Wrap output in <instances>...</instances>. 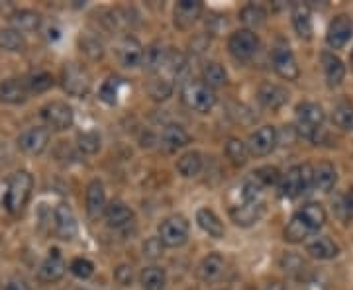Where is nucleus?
Returning a JSON list of instances; mask_svg holds the SVG:
<instances>
[{"label": "nucleus", "mask_w": 353, "mask_h": 290, "mask_svg": "<svg viewBox=\"0 0 353 290\" xmlns=\"http://www.w3.org/2000/svg\"><path fill=\"white\" fill-rule=\"evenodd\" d=\"M324 224H326V210L322 208V204L310 202L290 218L289 226L285 227V240L289 243H303L308 238H312Z\"/></svg>", "instance_id": "obj_1"}, {"label": "nucleus", "mask_w": 353, "mask_h": 290, "mask_svg": "<svg viewBox=\"0 0 353 290\" xmlns=\"http://www.w3.org/2000/svg\"><path fill=\"white\" fill-rule=\"evenodd\" d=\"M32 189H34V178L28 171L14 173L12 177L8 178V190H6V198H4L6 210L10 214H20L32 196Z\"/></svg>", "instance_id": "obj_2"}, {"label": "nucleus", "mask_w": 353, "mask_h": 290, "mask_svg": "<svg viewBox=\"0 0 353 290\" xmlns=\"http://www.w3.org/2000/svg\"><path fill=\"white\" fill-rule=\"evenodd\" d=\"M312 173H314V167L308 163L290 167L285 173V177L281 178V185H279L281 196H285V198L301 196L303 192L312 187Z\"/></svg>", "instance_id": "obj_3"}, {"label": "nucleus", "mask_w": 353, "mask_h": 290, "mask_svg": "<svg viewBox=\"0 0 353 290\" xmlns=\"http://www.w3.org/2000/svg\"><path fill=\"white\" fill-rule=\"evenodd\" d=\"M181 96L189 108L202 114L210 112L214 108L216 101H218L214 90L206 87L202 81H189L181 90Z\"/></svg>", "instance_id": "obj_4"}, {"label": "nucleus", "mask_w": 353, "mask_h": 290, "mask_svg": "<svg viewBox=\"0 0 353 290\" xmlns=\"http://www.w3.org/2000/svg\"><path fill=\"white\" fill-rule=\"evenodd\" d=\"M324 124V110L316 102H303L296 108V132L306 139H314Z\"/></svg>", "instance_id": "obj_5"}, {"label": "nucleus", "mask_w": 353, "mask_h": 290, "mask_svg": "<svg viewBox=\"0 0 353 290\" xmlns=\"http://www.w3.org/2000/svg\"><path fill=\"white\" fill-rule=\"evenodd\" d=\"M92 85V79L88 75V71L79 63H67L63 67V89L67 94L83 99L87 96L88 90Z\"/></svg>", "instance_id": "obj_6"}, {"label": "nucleus", "mask_w": 353, "mask_h": 290, "mask_svg": "<svg viewBox=\"0 0 353 290\" xmlns=\"http://www.w3.org/2000/svg\"><path fill=\"white\" fill-rule=\"evenodd\" d=\"M159 240L165 247H181L189 240V222L183 216H171L159 226Z\"/></svg>", "instance_id": "obj_7"}, {"label": "nucleus", "mask_w": 353, "mask_h": 290, "mask_svg": "<svg viewBox=\"0 0 353 290\" xmlns=\"http://www.w3.org/2000/svg\"><path fill=\"white\" fill-rule=\"evenodd\" d=\"M41 118H43V122H46L51 130H55V132H65V130H69V127L73 126V120H75L73 108H71L67 102L61 101H53L50 102V104H46V106L41 108Z\"/></svg>", "instance_id": "obj_8"}, {"label": "nucleus", "mask_w": 353, "mask_h": 290, "mask_svg": "<svg viewBox=\"0 0 353 290\" xmlns=\"http://www.w3.org/2000/svg\"><path fill=\"white\" fill-rule=\"evenodd\" d=\"M257 48H259V39L252 30H238L230 36L228 41V50L238 61H250L257 53Z\"/></svg>", "instance_id": "obj_9"}, {"label": "nucleus", "mask_w": 353, "mask_h": 290, "mask_svg": "<svg viewBox=\"0 0 353 290\" xmlns=\"http://www.w3.org/2000/svg\"><path fill=\"white\" fill-rule=\"evenodd\" d=\"M275 145H277V130L273 126H261L250 136L248 152L255 157H265L275 149Z\"/></svg>", "instance_id": "obj_10"}, {"label": "nucleus", "mask_w": 353, "mask_h": 290, "mask_svg": "<svg viewBox=\"0 0 353 290\" xmlns=\"http://www.w3.org/2000/svg\"><path fill=\"white\" fill-rule=\"evenodd\" d=\"M50 143V132L46 127H28L18 136V147L28 155H39Z\"/></svg>", "instance_id": "obj_11"}, {"label": "nucleus", "mask_w": 353, "mask_h": 290, "mask_svg": "<svg viewBox=\"0 0 353 290\" xmlns=\"http://www.w3.org/2000/svg\"><path fill=\"white\" fill-rule=\"evenodd\" d=\"M353 36V22L350 16L345 14H340L336 16L328 25V36H326V41L332 50H341L350 38Z\"/></svg>", "instance_id": "obj_12"}, {"label": "nucleus", "mask_w": 353, "mask_h": 290, "mask_svg": "<svg viewBox=\"0 0 353 290\" xmlns=\"http://www.w3.org/2000/svg\"><path fill=\"white\" fill-rule=\"evenodd\" d=\"M273 69L281 79H287V81H296L301 75V69L296 65V59L292 55V51L285 45H279L273 50Z\"/></svg>", "instance_id": "obj_13"}, {"label": "nucleus", "mask_w": 353, "mask_h": 290, "mask_svg": "<svg viewBox=\"0 0 353 290\" xmlns=\"http://www.w3.org/2000/svg\"><path fill=\"white\" fill-rule=\"evenodd\" d=\"M55 234L63 241H71L77 236L75 214L67 204H59L55 208Z\"/></svg>", "instance_id": "obj_14"}, {"label": "nucleus", "mask_w": 353, "mask_h": 290, "mask_svg": "<svg viewBox=\"0 0 353 290\" xmlns=\"http://www.w3.org/2000/svg\"><path fill=\"white\" fill-rule=\"evenodd\" d=\"M202 14V2L199 0H181L175 6V25L179 30H189Z\"/></svg>", "instance_id": "obj_15"}, {"label": "nucleus", "mask_w": 353, "mask_h": 290, "mask_svg": "<svg viewBox=\"0 0 353 290\" xmlns=\"http://www.w3.org/2000/svg\"><path fill=\"white\" fill-rule=\"evenodd\" d=\"M263 202L261 200H253V202H243L241 206H236V208H232L230 210V216H232V220L238 224V226H252L255 224L261 216H263Z\"/></svg>", "instance_id": "obj_16"}, {"label": "nucleus", "mask_w": 353, "mask_h": 290, "mask_svg": "<svg viewBox=\"0 0 353 290\" xmlns=\"http://www.w3.org/2000/svg\"><path fill=\"white\" fill-rule=\"evenodd\" d=\"M118 59H120V63L124 65V67H130V69L141 65V59H143L141 43L134 36L122 38L120 45H118Z\"/></svg>", "instance_id": "obj_17"}, {"label": "nucleus", "mask_w": 353, "mask_h": 290, "mask_svg": "<svg viewBox=\"0 0 353 290\" xmlns=\"http://www.w3.org/2000/svg\"><path fill=\"white\" fill-rule=\"evenodd\" d=\"M257 99L263 104L265 108H271V110H277L281 106H285L287 101H289V92L279 87V85H273V83H265L257 90Z\"/></svg>", "instance_id": "obj_18"}, {"label": "nucleus", "mask_w": 353, "mask_h": 290, "mask_svg": "<svg viewBox=\"0 0 353 290\" xmlns=\"http://www.w3.org/2000/svg\"><path fill=\"white\" fill-rule=\"evenodd\" d=\"M65 275V261L57 249L50 251L46 261L39 265V278L43 282H57Z\"/></svg>", "instance_id": "obj_19"}, {"label": "nucleus", "mask_w": 353, "mask_h": 290, "mask_svg": "<svg viewBox=\"0 0 353 290\" xmlns=\"http://www.w3.org/2000/svg\"><path fill=\"white\" fill-rule=\"evenodd\" d=\"M306 251L310 253L314 259L328 261V259H334L340 253V247L326 236H314V238L306 241Z\"/></svg>", "instance_id": "obj_20"}, {"label": "nucleus", "mask_w": 353, "mask_h": 290, "mask_svg": "<svg viewBox=\"0 0 353 290\" xmlns=\"http://www.w3.org/2000/svg\"><path fill=\"white\" fill-rule=\"evenodd\" d=\"M338 183V173L334 169V165L324 161V163H318L314 167V173H312V187L320 192H330V190L336 187Z\"/></svg>", "instance_id": "obj_21"}, {"label": "nucleus", "mask_w": 353, "mask_h": 290, "mask_svg": "<svg viewBox=\"0 0 353 290\" xmlns=\"http://www.w3.org/2000/svg\"><path fill=\"white\" fill-rule=\"evenodd\" d=\"M106 210V194L101 180H92L87 189V212L92 220H97L99 216L104 214Z\"/></svg>", "instance_id": "obj_22"}, {"label": "nucleus", "mask_w": 353, "mask_h": 290, "mask_svg": "<svg viewBox=\"0 0 353 290\" xmlns=\"http://www.w3.org/2000/svg\"><path fill=\"white\" fill-rule=\"evenodd\" d=\"M28 89H26L24 81L18 79H8L4 83H0V101L6 104H22L28 99Z\"/></svg>", "instance_id": "obj_23"}, {"label": "nucleus", "mask_w": 353, "mask_h": 290, "mask_svg": "<svg viewBox=\"0 0 353 290\" xmlns=\"http://www.w3.org/2000/svg\"><path fill=\"white\" fill-rule=\"evenodd\" d=\"M322 69L328 81L330 87H338L341 85L343 76H345V65L341 63L340 57H336L334 53H322Z\"/></svg>", "instance_id": "obj_24"}, {"label": "nucleus", "mask_w": 353, "mask_h": 290, "mask_svg": "<svg viewBox=\"0 0 353 290\" xmlns=\"http://www.w3.org/2000/svg\"><path fill=\"white\" fill-rule=\"evenodd\" d=\"M292 25L303 39L308 41L312 38V18H310V8L306 4L299 2L292 6Z\"/></svg>", "instance_id": "obj_25"}, {"label": "nucleus", "mask_w": 353, "mask_h": 290, "mask_svg": "<svg viewBox=\"0 0 353 290\" xmlns=\"http://www.w3.org/2000/svg\"><path fill=\"white\" fill-rule=\"evenodd\" d=\"M196 222H199V226H201L208 236H212L216 240H222L224 234H226L222 222H220V218H218L210 208H201V210L196 212Z\"/></svg>", "instance_id": "obj_26"}, {"label": "nucleus", "mask_w": 353, "mask_h": 290, "mask_svg": "<svg viewBox=\"0 0 353 290\" xmlns=\"http://www.w3.org/2000/svg\"><path fill=\"white\" fill-rule=\"evenodd\" d=\"M199 275H201L204 282H214V280H218V278L224 275V259L218 253H212V255L204 257L201 267H199Z\"/></svg>", "instance_id": "obj_27"}, {"label": "nucleus", "mask_w": 353, "mask_h": 290, "mask_svg": "<svg viewBox=\"0 0 353 290\" xmlns=\"http://www.w3.org/2000/svg\"><path fill=\"white\" fill-rule=\"evenodd\" d=\"M161 141H163V147L167 152H176L189 143V134L176 124H169L161 134Z\"/></svg>", "instance_id": "obj_28"}, {"label": "nucleus", "mask_w": 353, "mask_h": 290, "mask_svg": "<svg viewBox=\"0 0 353 290\" xmlns=\"http://www.w3.org/2000/svg\"><path fill=\"white\" fill-rule=\"evenodd\" d=\"M10 22L16 32H36L41 25V16L34 10H18L10 16Z\"/></svg>", "instance_id": "obj_29"}, {"label": "nucleus", "mask_w": 353, "mask_h": 290, "mask_svg": "<svg viewBox=\"0 0 353 290\" xmlns=\"http://www.w3.org/2000/svg\"><path fill=\"white\" fill-rule=\"evenodd\" d=\"M202 83L206 87H210L212 90L224 87L228 83V75L226 71H224V67L220 63H216V61H210V63L204 65V69H202Z\"/></svg>", "instance_id": "obj_30"}, {"label": "nucleus", "mask_w": 353, "mask_h": 290, "mask_svg": "<svg viewBox=\"0 0 353 290\" xmlns=\"http://www.w3.org/2000/svg\"><path fill=\"white\" fill-rule=\"evenodd\" d=\"M104 216H106V222L114 227H122L126 226L132 222V210L128 208L126 204H122V202H112L110 206H106V210H104Z\"/></svg>", "instance_id": "obj_31"}, {"label": "nucleus", "mask_w": 353, "mask_h": 290, "mask_svg": "<svg viewBox=\"0 0 353 290\" xmlns=\"http://www.w3.org/2000/svg\"><path fill=\"white\" fill-rule=\"evenodd\" d=\"M139 282L143 290H163L167 277H165L163 269L159 267H145L139 275Z\"/></svg>", "instance_id": "obj_32"}, {"label": "nucleus", "mask_w": 353, "mask_h": 290, "mask_svg": "<svg viewBox=\"0 0 353 290\" xmlns=\"http://www.w3.org/2000/svg\"><path fill=\"white\" fill-rule=\"evenodd\" d=\"M202 169V157L199 152H189L185 153L179 161H176V171L183 175V177H194L199 175Z\"/></svg>", "instance_id": "obj_33"}, {"label": "nucleus", "mask_w": 353, "mask_h": 290, "mask_svg": "<svg viewBox=\"0 0 353 290\" xmlns=\"http://www.w3.org/2000/svg\"><path fill=\"white\" fill-rule=\"evenodd\" d=\"M26 41L20 32L14 28H2L0 30V50L6 51H24Z\"/></svg>", "instance_id": "obj_34"}, {"label": "nucleus", "mask_w": 353, "mask_h": 290, "mask_svg": "<svg viewBox=\"0 0 353 290\" xmlns=\"http://www.w3.org/2000/svg\"><path fill=\"white\" fill-rule=\"evenodd\" d=\"M265 18H267V12H265L263 6H259V4H248V6L241 8L240 12V20L248 28H259V25H263Z\"/></svg>", "instance_id": "obj_35"}, {"label": "nucleus", "mask_w": 353, "mask_h": 290, "mask_svg": "<svg viewBox=\"0 0 353 290\" xmlns=\"http://www.w3.org/2000/svg\"><path fill=\"white\" fill-rule=\"evenodd\" d=\"M24 85L28 92L39 94V92H46V90H50L53 87V76L50 73H46V71H36V73H32L26 79Z\"/></svg>", "instance_id": "obj_36"}, {"label": "nucleus", "mask_w": 353, "mask_h": 290, "mask_svg": "<svg viewBox=\"0 0 353 290\" xmlns=\"http://www.w3.org/2000/svg\"><path fill=\"white\" fill-rule=\"evenodd\" d=\"M165 57H167V53L165 50L159 45V43H153L150 45L145 53H143V59H141V63L143 67L148 69V71H157V69H161L165 65Z\"/></svg>", "instance_id": "obj_37"}, {"label": "nucleus", "mask_w": 353, "mask_h": 290, "mask_svg": "<svg viewBox=\"0 0 353 290\" xmlns=\"http://www.w3.org/2000/svg\"><path fill=\"white\" fill-rule=\"evenodd\" d=\"M332 120H334V124L341 130H345V132H352L353 130V106L352 104H347V102H340L336 108H334V112H332Z\"/></svg>", "instance_id": "obj_38"}, {"label": "nucleus", "mask_w": 353, "mask_h": 290, "mask_svg": "<svg viewBox=\"0 0 353 290\" xmlns=\"http://www.w3.org/2000/svg\"><path fill=\"white\" fill-rule=\"evenodd\" d=\"M226 155L228 159L236 165V167H241V165H245V161H248L250 152H248V145L241 143L240 139H230L226 143Z\"/></svg>", "instance_id": "obj_39"}, {"label": "nucleus", "mask_w": 353, "mask_h": 290, "mask_svg": "<svg viewBox=\"0 0 353 290\" xmlns=\"http://www.w3.org/2000/svg\"><path fill=\"white\" fill-rule=\"evenodd\" d=\"M79 48L81 51L90 57V59H102L104 57V45L101 43V39L94 38V36H83V38H79Z\"/></svg>", "instance_id": "obj_40"}, {"label": "nucleus", "mask_w": 353, "mask_h": 290, "mask_svg": "<svg viewBox=\"0 0 353 290\" xmlns=\"http://www.w3.org/2000/svg\"><path fill=\"white\" fill-rule=\"evenodd\" d=\"M77 141H79L77 143L79 149L83 153H88V155H92V153L101 149V136L97 132H83V134H79Z\"/></svg>", "instance_id": "obj_41"}, {"label": "nucleus", "mask_w": 353, "mask_h": 290, "mask_svg": "<svg viewBox=\"0 0 353 290\" xmlns=\"http://www.w3.org/2000/svg\"><path fill=\"white\" fill-rule=\"evenodd\" d=\"M171 92H173V83L169 79H155L150 87V94L153 101H165L171 96Z\"/></svg>", "instance_id": "obj_42"}, {"label": "nucleus", "mask_w": 353, "mask_h": 290, "mask_svg": "<svg viewBox=\"0 0 353 290\" xmlns=\"http://www.w3.org/2000/svg\"><path fill=\"white\" fill-rule=\"evenodd\" d=\"M253 175H255V180H257L261 187H271V185L279 183V178H281L275 167H261V169H257Z\"/></svg>", "instance_id": "obj_43"}, {"label": "nucleus", "mask_w": 353, "mask_h": 290, "mask_svg": "<svg viewBox=\"0 0 353 290\" xmlns=\"http://www.w3.org/2000/svg\"><path fill=\"white\" fill-rule=\"evenodd\" d=\"M71 273L79 278H88L92 277V273H94V265L85 257H79L71 263Z\"/></svg>", "instance_id": "obj_44"}, {"label": "nucleus", "mask_w": 353, "mask_h": 290, "mask_svg": "<svg viewBox=\"0 0 353 290\" xmlns=\"http://www.w3.org/2000/svg\"><path fill=\"white\" fill-rule=\"evenodd\" d=\"M118 85H120V79H108L101 89V99L106 104H114L116 96H118Z\"/></svg>", "instance_id": "obj_45"}, {"label": "nucleus", "mask_w": 353, "mask_h": 290, "mask_svg": "<svg viewBox=\"0 0 353 290\" xmlns=\"http://www.w3.org/2000/svg\"><path fill=\"white\" fill-rule=\"evenodd\" d=\"M163 241L159 240V238H150V240L143 243V255L145 257H150V259H157V257H161L163 255Z\"/></svg>", "instance_id": "obj_46"}, {"label": "nucleus", "mask_w": 353, "mask_h": 290, "mask_svg": "<svg viewBox=\"0 0 353 290\" xmlns=\"http://www.w3.org/2000/svg\"><path fill=\"white\" fill-rule=\"evenodd\" d=\"M114 278L118 280V284H122V287H130V284H132V280H134L132 267L120 265L118 269H116V273H114Z\"/></svg>", "instance_id": "obj_47"}, {"label": "nucleus", "mask_w": 353, "mask_h": 290, "mask_svg": "<svg viewBox=\"0 0 353 290\" xmlns=\"http://www.w3.org/2000/svg\"><path fill=\"white\" fill-rule=\"evenodd\" d=\"M341 210L345 212V218H353V189L345 192V196L341 200Z\"/></svg>", "instance_id": "obj_48"}, {"label": "nucleus", "mask_w": 353, "mask_h": 290, "mask_svg": "<svg viewBox=\"0 0 353 290\" xmlns=\"http://www.w3.org/2000/svg\"><path fill=\"white\" fill-rule=\"evenodd\" d=\"M0 290H30V289H28V284H24L22 280H10V282L2 284Z\"/></svg>", "instance_id": "obj_49"}, {"label": "nucleus", "mask_w": 353, "mask_h": 290, "mask_svg": "<svg viewBox=\"0 0 353 290\" xmlns=\"http://www.w3.org/2000/svg\"><path fill=\"white\" fill-rule=\"evenodd\" d=\"M265 290H285V284H283V282H279V280H275V282H269Z\"/></svg>", "instance_id": "obj_50"}, {"label": "nucleus", "mask_w": 353, "mask_h": 290, "mask_svg": "<svg viewBox=\"0 0 353 290\" xmlns=\"http://www.w3.org/2000/svg\"><path fill=\"white\" fill-rule=\"evenodd\" d=\"M59 38V30L57 28H48V39H57Z\"/></svg>", "instance_id": "obj_51"}, {"label": "nucleus", "mask_w": 353, "mask_h": 290, "mask_svg": "<svg viewBox=\"0 0 353 290\" xmlns=\"http://www.w3.org/2000/svg\"><path fill=\"white\" fill-rule=\"evenodd\" d=\"M352 69H353V51H352Z\"/></svg>", "instance_id": "obj_52"}]
</instances>
